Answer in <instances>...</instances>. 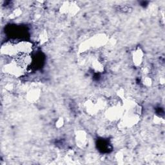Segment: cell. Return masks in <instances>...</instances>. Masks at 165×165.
<instances>
[{
	"instance_id": "1",
	"label": "cell",
	"mask_w": 165,
	"mask_h": 165,
	"mask_svg": "<svg viewBox=\"0 0 165 165\" xmlns=\"http://www.w3.org/2000/svg\"><path fill=\"white\" fill-rule=\"evenodd\" d=\"M123 115L122 108L118 105H112L110 108L107 109L106 115L109 119L112 121L118 120Z\"/></svg>"
},
{
	"instance_id": "2",
	"label": "cell",
	"mask_w": 165,
	"mask_h": 165,
	"mask_svg": "<svg viewBox=\"0 0 165 165\" xmlns=\"http://www.w3.org/2000/svg\"><path fill=\"white\" fill-rule=\"evenodd\" d=\"M17 45L18 51L19 53L30 54L32 50V45L27 41H22L19 43Z\"/></svg>"
},
{
	"instance_id": "3",
	"label": "cell",
	"mask_w": 165,
	"mask_h": 165,
	"mask_svg": "<svg viewBox=\"0 0 165 165\" xmlns=\"http://www.w3.org/2000/svg\"><path fill=\"white\" fill-rule=\"evenodd\" d=\"M85 107L87 113L91 115L96 114L99 110L98 105L96 104V101L94 102L92 100H88L85 104Z\"/></svg>"
},
{
	"instance_id": "4",
	"label": "cell",
	"mask_w": 165,
	"mask_h": 165,
	"mask_svg": "<svg viewBox=\"0 0 165 165\" xmlns=\"http://www.w3.org/2000/svg\"><path fill=\"white\" fill-rule=\"evenodd\" d=\"M134 63L136 66L140 65L143 59V52L140 49H137L134 52L133 55Z\"/></svg>"
},
{
	"instance_id": "5",
	"label": "cell",
	"mask_w": 165,
	"mask_h": 165,
	"mask_svg": "<svg viewBox=\"0 0 165 165\" xmlns=\"http://www.w3.org/2000/svg\"><path fill=\"white\" fill-rule=\"evenodd\" d=\"M77 141L78 142V145L80 147H83L84 146H85L87 143V141L86 138V134L83 132H80L77 135Z\"/></svg>"
},
{
	"instance_id": "6",
	"label": "cell",
	"mask_w": 165,
	"mask_h": 165,
	"mask_svg": "<svg viewBox=\"0 0 165 165\" xmlns=\"http://www.w3.org/2000/svg\"><path fill=\"white\" fill-rule=\"evenodd\" d=\"M39 95H40V93L38 92V90H31L30 92H28V98L30 99V101H34V100H35L38 98Z\"/></svg>"
},
{
	"instance_id": "7",
	"label": "cell",
	"mask_w": 165,
	"mask_h": 165,
	"mask_svg": "<svg viewBox=\"0 0 165 165\" xmlns=\"http://www.w3.org/2000/svg\"><path fill=\"white\" fill-rule=\"evenodd\" d=\"M92 66L96 71H98V72H101L102 70H103V64L99 62V61H94V63L92 64Z\"/></svg>"
},
{
	"instance_id": "8",
	"label": "cell",
	"mask_w": 165,
	"mask_h": 165,
	"mask_svg": "<svg viewBox=\"0 0 165 165\" xmlns=\"http://www.w3.org/2000/svg\"><path fill=\"white\" fill-rule=\"evenodd\" d=\"M143 83L144 85L146 86H150L151 84H152V79L150 78V77H144L143 79Z\"/></svg>"
},
{
	"instance_id": "9",
	"label": "cell",
	"mask_w": 165,
	"mask_h": 165,
	"mask_svg": "<svg viewBox=\"0 0 165 165\" xmlns=\"http://www.w3.org/2000/svg\"><path fill=\"white\" fill-rule=\"evenodd\" d=\"M64 124V121H63V119L62 118H59L58 120L56 121V127L57 128H61L62 126Z\"/></svg>"
},
{
	"instance_id": "10",
	"label": "cell",
	"mask_w": 165,
	"mask_h": 165,
	"mask_svg": "<svg viewBox=\"0 0 165 165\" xmlns=\"http://www.w3.org/2000/svg\"><path fill=\"white\" fill-rule=\"evenodd\" d=\"M118 95L119 98H122L125 95V90L123 89H120L118 90Z\"/></svg>"
}]
</instances>
